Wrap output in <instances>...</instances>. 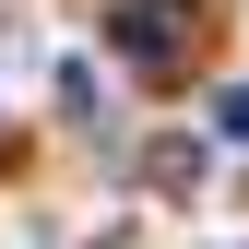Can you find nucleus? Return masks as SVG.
I'll list each match as a JSON object with an SVG mask.
<instances>
[{
    "label": "nucleus",
    "instance_id": "obj_1",
    "mask_svg": "<svg viewBox=\"0 0 249 249\" xmlns=\"http://www.w3.org/2000/svg\"><path fill=\"white\" fill-rule=\"evenodd\" d=\"M107 36H119V59H142V71H178V59H190V0H119Z\"/></svg>",
    "mask_w": 249,
    "mask_h": 249
},
{
    "label": "nucleus",
    "instance_id": "obj_2",
    "mask_svg": "<svg viewBox=\"0 0 249 249\" xmlns=\"http://www.w3.org/2000/svg\"><path fill=\"white\" fill-rule=\"evenodd\" d=\"M213 142H237V154H249V83H226V95H213Z\"/></svg>",
    "mask_w": 249,
    "mask_h": 249
}]
</instances>
